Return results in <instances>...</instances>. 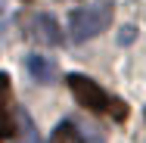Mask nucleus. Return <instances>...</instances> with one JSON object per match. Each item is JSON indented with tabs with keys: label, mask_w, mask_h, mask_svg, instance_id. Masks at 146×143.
Segmentation results:
<instances>
[{
	"label": "nucleus",
	"mask_w": 146,
	"mask_h": 143,
	"mask_svg": "<svg viewBox=\"0 0 146 143\" xmlns=\"http://www.w3.org/2000/svg\"><path fill=\"white\" fill-rule=\"evenodd\" d=\"M68 90H72V96H75L84 109H90V112L112 115L115 121H124V118H127V106H124L121 100H115V96H109L96 81H90L87 75H68Z\"/></svg>",
	"instance_id": "f257e3e1"
},
{
	"label": "nucleus",
	"mask_w": 146,
	"mask_h": 143,
	"mask_svg": "<svg viewBox=\"0 0 146 143\" xmlns=\"http://www.w3.org/2000/svg\"><path fill=\"white\" fill-rule=\"evenodd\" d=\"M112 16H115V6H112L109 0L75 9L72 19H68V34H72V41H75V44H84L90 37H96L100 31H106L112 25Z\"/></svg>",
	"instance_id": "f03ea898"
},
{
	"label": "nucleus",
	"mask_w": 146,
	"mask_h": 143,
	"mask_svg": "<svg viewBox=\"0 0 146 143\" xmlns=\"http://www.w3.org/2000/svg\"><path fill=\"white\" fill-rule=\"evenodd\" d=\"M28 34L31 41H40V44H53L56 47L59 41H62V34H59V25H56V19H50V16H34L28 22Z\"/></svg>",
	"instance_id": "7ed1b4c3"
},
{
	"label": "nucleus",
	"mask_w": 146,
	"mask_h": 143,
	"mask_svg": "<svg viewBox=\"0 0 146 143\" xmlns=\"http://www.w3.org/2000/svg\"><path fill=\"white\" fill-rule=\"evenodd\" d=\"M25 69L34 75V81H40V84H50V81H53V75H56L53 62H50L47 56H37V53L25 59Z\"/></svg>",
	"instance_id": "20e7f679"
},
{
	"label": "nucleus",
	"mask_w": 146,
	"mask_h": 143,
	"mask_svg": "<svg viewBox=\"0 0 146 143\" xmlns=\"http://www.w3.org/2000/svg\"><path fill=\"white\" fill-rule=\"evenodd\" d=\"M50 143H84V140H81V131H78V124H72V121H62L56 131H53Z\"/></svg>",
	"instance_id": "39448f33"
}]
</instances>
